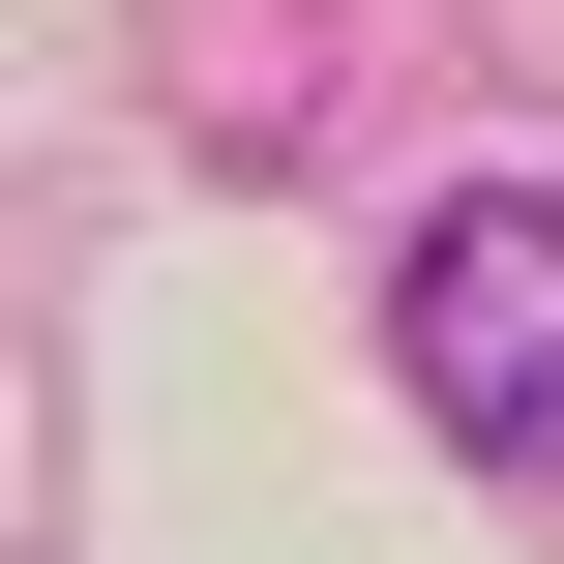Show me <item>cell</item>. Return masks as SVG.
I'll use <instances>...</instances> for the list:
<instances>
[{"label": "cell", "mask_w": 564, "mask_h": 564, "mask_svg": "<svg viewBox=\"0 0 564 564\" xmlns=\"http://www.w3.org/2000/svg\"><path fill=\"white\" fill-rule=\"evenodd\" d=\"M387 387L476 476H564V178H446L387 238Z\"/></svg>", "instance_id": "1"}]
</instances>
